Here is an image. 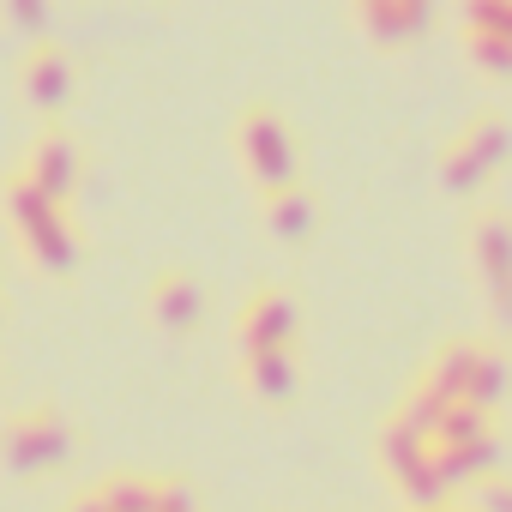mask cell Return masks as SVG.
Returning <instances> with one entry per match:
<instances>
[{"label": "cell", "mask_w": 512, "mask_h": 512, "mask_svg": "<svg viewBox=\"0 0 512 512\" xmlns=\"http://www.w3.org/2000/svg\"><path fill=\"white\" fill-rule=\"evenodd\" d=\"M260 115H266V109H260ZM247 157L260 163L266 181H284V175H290V139H284V121H278V115H266V139H253Z\"/></svg>", "instance_id": "obj_1"}]
</instances>
